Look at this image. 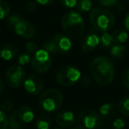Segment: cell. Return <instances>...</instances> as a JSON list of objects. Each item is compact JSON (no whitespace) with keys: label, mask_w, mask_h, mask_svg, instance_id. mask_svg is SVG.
<instances>
[{"label":"cell","mask_w":129,"mask_h":129,"mask_svg":"<svg viewBox=\"0 0 129 129\" xmlns=\"http://www.w3.org/2000/svg\"><path fill=\"white\" fill-rule=\"evenodd\" d=\"M91 74L95 81L102 86L111 84L114 78V64L110 57H97L92 61Z\"/></svg>","instance_id":"obj_1"},{"label":"cell","mask_w":129,"mask_h":129,"mask_svg":"<svg viewBox=\"0 0 129 129\" xmlns=\"http://www.w3.org/2000/svg\"><path fill=\"white\" fill-rule=\"evenodd\" d=\"M61 26L66 35L71 39H78L84 34V20L76 11H69L64 13L61 20Z\"/></svg>","instance_id":"obj_2"},{"label":"cell","mask_w":129,"mask_h":129,"mask_svg":"<svg viewBox=\"0 0 129 129\" xmlns=\"http://www.w3.org/2000/svg\"><path fill=\"white\" fill-rule=\"evenodd\" d=\"M90 22L96 30L108 32L114 26L115 18L113 13L108 9L96 7L93 9L89 15Z\"/></svg>","instance_id":"obj_3"},{"label":"cell","mask_w":129,"mask_h":129,"mask_svg":"<svg viewBox=\"0 0 129 129\" xmlns=\"http://www.w3.org/2000/svg\"><path fill=\"white\" fill-rule=\"evenodd\" d=\"M63 104V95L57 89L50 88L42 94L40 97V105L44 111L54 112L61 107Z\"/></svg>","instance_id":"obj_4"},{"label":"cell","mask_w":129,"mask_h":129,"mask_svg":"<svg viewBox=\"0 0 129 129\" xmlns=\"http://www.w3.org/2000/svg\"><path fill=\"white\" fill-rule=\"evenodd\" d=\"M81 79V72L74 66L67 64L58 69L56 75L57 83L64 87H71Z\"/></svg>","instance_id":"obj_5"},{"label":"cell","mask_w":129,"mask_h":129,"mask_svg":"<svg viewBox=\"0 0 129 129\" xmlns=\"http://www.w3.org/2000/svg\"><path fill=\"white\" fill-rule=\"evenodd\" d=\"M76 123L80 129H96L100 127L101 120L95 111L85 110L78 115Z\"/></svg>","instance_id":"obj_6"},{"label":"cell","mask_w":129,"mask_h":129,"mask_svg":"<svg viewBox=\"0 0 129 129\" xmlns=\"http://www.w3.org/2000/svg\"><path fill=\"white\" fill-rule=\"evenodd\" d=\"M51 57L46 50H38L31 59V66L33 69L38 73H46L51 67Z\"/></svg>","instance_id":"obj_7"},{"label":"cell","mask_w":129,"mask_h":129,"mask_svg":"<svg viewBox=\"0 0 129 129\" xmlns=\"http://www.w3.org/2000/svg\"><path fill=\"white\" fill-rule=\"evenodd\" d=\"M26 80V74L24 69L20 66H13L6 74V81L8 86L11 88H20Z\"/></svg>","instance_id":"obj_8"},{"label":"cell","mask_w":129,"mask_h":129,"mask_svg":"<svg viewBox=\"0 0 129 129\" xmlns=\"http://www.w3.org/2000/svg\"><path fill=\"white\" fill-rule=\"evenodd\" d=\"M13 28L19 36L25 39H32L36 35V29L35 26L31 22L22 18L15 24Z\"/></svg>","instance_id":"obj_9"},{"label":"cell","mask_w":129,"mask_h":129,"mask_svg":"<svg viewBox=\"0 0 129 129\" xmlns=\"http://www.w3.org/2000/svg\"><path fill=\"white\" fill-rule=\"evenodd\" d=\"M24 88L30 95H38L43 88V80L37 74H30L24 81Z\"/></svg>","instance_id":"obj_10"},{"label":"cell","mask_w":129,"mask_h":129,"mask_svg":"<svg viewBox=\"0 0 129 129\" xmlns=\"http://www.w3.org/2000/svg\"><path fill=\"white\" fill-rule=\"evenodd\" d=\"M100 43V37L95 32H89L82 38V41L81 43V48L84 52H92L95 50L97 46Z\"/></svg>","instance_id":"obj_11"},{"label":"cell","mask_w":129,"mask_h":129,"mask_svg":"<svg viewBox=\"0 0 129 129\" xmlns=\"http://www.w3.org/2000/svg\"><path fill=\"white\" fill-rule=\"evenodd\" d=\"M54 44H55L57 52L59 53H67L72 48V43L70 38L66 35L57 34L52 38Z\"/></svg>","instance_id":"obj_12"},{"label":"cell","mask_w":129,"mask_h":129,"mask_svg":"<svg viewBox=\"0 0 129 129\" xmlns=\"http://www.w3.org/2000/svg\"><path fill=\"white\" fill-rule=\"evenodd\" d=\"M75 121V116L71 111H63L56 117V123L61 127H70Z\"/></svg>","instance_id":"obj_13"},{"label":"cell","mask_w":129,"mask_h":129,"mask_svg":"<svg viewBox=\"0 0 129 129\" xmlns=\"http://www.w3.org/2000/svg\"><path fill=\"white\" fill-rule=\"evenodd\" d=\"M117 113V106L112 103H106L99 108V115L104 120L111 119Z\"/></svg>","instance_id":"obj_14"},{"label":"cell","mask_w":129,"mask_h":129,"mask_svg":"<svg viewBox=\"0 0 129 129\" xmlns=\"http://www.w3.org/2000/svg\"><path fill=\"white\" fill-rule=\"evenodd\" d=\"M18 48L11 43H6L0 47V57L4 60H11L18 54Z\"/></svg>","instance_id":"obj_15"},{"label":"cell","mask_w":129,"mask_h":129,"mask_svg":"<svg viewBox=\"0 0 129 129\" xmlns=\"http://www.w3.org/2000/svg\"><path fill=\"white\" fill-rule=\"evenodd\" d=\"M17 113L20 118V119L22 121L23 124L30 123L34 120V112L32 109L27 105H22L17 110Z\"/></svg>","instance_id":"obj_16"},{"label":"cell","mask_w":129,"mask_h":129,"mask_svg":"<svg viewBox=\"0 0 129 129\" xmlns=\"http://www.w3.org/2000/svg\"><path fill=\"white\" fill-rule=\"evenodd\" d=\"M36 129H49L50 125V118L47 114H40L35 121Z\"/></svg>","instance_id":"obj_17"},{"label":"cell","mask_w":129,"mask_h":129,"mask_svg":"<svg viewBox=\"0 0 129 129\" xmlns=\"http://www.w3.org/2000/svg\"><path fill=\"white\" fill-rule=\"evenodd\" d=\"M8 123H9V127L10 129H22L23 128V123L20 119L18 116L17 111H13L11 113L10 117L8 118Z\"/></svg>","instance_id":"obj_18"},{"label":"cell","mask_w":129,"mask_h":129,"mask_svg":"<svg viewBox=\"0 0 129 129\" xmlns=\"http://www.w3.org/2000/svg\"><path fill=\"white\" fill-rule=\"evenodd\" d=\"M112 35L114 38V43L124 44L128 40V33L125 29H118Z\"/></svg>","instance_id":"obj_19"},{"label":"cell","mask_w":129,"mask_h":129,"mask_svg":"<svg viewBox=\"0 0 129 129\" xmlns=\"http://www.w3.org/2000/svg\"><path fill=\"white\" fill-rule=\"evenodd\" d=\"M110 53L115 58H120L125 53V47L123 44L114 43L110 49Z\"/></svg>","instance_id":"obj_20"},{"label":"cell","mask_w":129,"mask_h":129,"mask_svg":"<svg viewBox=\"0 0 129 129\" xmlns=\"http://www.w3.org/2000/svg\"><path fill=\"white\" fill-rule=\"evenodd\" d=\"M100 43L104 48H111L114 44V38L113 35L109 32H104L100 37Z\"/></svg>","instance_id":"obj_21"},{"label":"cell","mask_w":129,"mask_h":129,"mask_svg":"<svg viewBox=\"0 0 129 129\" xmlns=\"http://www.w3.org/2000/svg\"><path fill=\"white\" fill-rule=\"evenodd\" d=\"M118 109L123 116H129V95H125L119 101Z\"/></svg>","instance_id":"obj_22"},{"label":"cell","mask_w":129,"mask_h":129,"mask_svg":"<svg viewBox=\"0 0 129 129\" xmlns=\"http://www.w3.org/2000/svg\"><path fill=\"white\" fill-rule=\"evenodd\" d=\"M76 6L80 13H87L91 10L92 1L91 0H78Z\"/></svg>","instance_id":"obj_23"},{"label":"cell","mask_w":129,"mask_h":129,"mask_svg":"<svg viewBox=\"0 0 129 129\" xmlns=\"http://www.w3.org/2000/svg\"><path fill=\"white\" fill-rule=\"evenodd\" d=\"M10 6L6 2L0 0V20L6 19L10 15Z\"/></svg>","instance_id":"obj_24"},{"label":"cell","mask_w":129,"mask_h":129,"mask_svg":"<svg viewBox=\"0 0 129 129\" xmlns=\"http://www.w3.org/2000/svg\"><path fill=\"white\" fill-rule=\"evenodd\" d=\"M43 49L44 50H46L47 52H49L50 54L57 53V50H56L55 44H54L52 39H50V40H47V41H45L44 43H43Z\"/></svg>","instance_id":"obj_25"},{"label":"cell","mask_w":129,"mask_h":129,"mask_svg":"<svg viewBox=\"0 0 129 129\" xmlns=\"http://www.w3.org/2000/svg\"><path fill=\"white\" fill-rule=\"evenodd\" d=\"M9 123H8V118L6 112L0 109V129H7Z\"/></svg>","instance_id":"obj_26"},{"label":"cell","mask_w":129,"mask_h":129,"mask_svg":"<svg viewBox=\"0 0 129 129\" xmlns=\"http://www.w3.org/2000/svg\"><path fill=\"white\" fill-rule=\"evenodd\" d=\"M21 19V17L18 14V13H13V14H10L9 16L6 18V21L7 24L10 25L11 27H14V25L19 21V20Z\"/></svg>","instance_id":"obj_27"},{"label":"cell","mask_w":129,"mask_h":129,"mask_svg":"<svg viewBox=\"0 0 129 129\" xmlns=\"http://www.w3.org/2000/svg\"><path fill=\"white\" fill-rule=\"evenodd\" d=\"M0 109L2 110L4 112H10V111H12L13 109V102L10 100L4 101V102H2L1 105H0Z\"/></svg>","instance_id":"obj_28"},{"label":"cell","mask_w":129,"mask_h":129,"mask_svg":"<svg viewBox=\"0 0 129 129\" xmlns=\"http://www.w3.org/2000/svg\"><path fill=\"white\" fill-rule=\"evenodd\" d=\"M30 61H31V57H30V56H29V54H27V53L21 54L18 58L19 66H20V67H23V66L27 64V63H29Z\"/></svg>","instance_id":"obj_29"},{"label":"cell","mask_w":129,"mask_h":129,"mask_svg":"<svg viewBox=\"0 0 129 129\" xmlns=\"http://www.w3.org/2000/svg\"><path fill=\"white\" fill-rule=\"evenodd\" d=\"M61 6L66 8H74L77 6V0H58Z\"/></svg>","instance_id":"obj_30"},{"label":"cell","mask_w":129,"mask_h":129,"mask_svg":"<svg viewBox=\"0 0 129 129\" xmlns=\"http://www.w3.org/2000/svg\"><path fill=\"white\" fill-rule=\"evenodd\" d=\"M121 80H122V83H123L124 86H125L127 89H129V68L123 72Z\"/></svg>","instance_id":"obj_31"},{"label":"cell","mask_w":129,"mask_h":129,"mask_svg":"<svg viewBox=\"0 0 129 129\" xmlns=\"http://www.w3.org/2000/svg\"><path fill=\"white\" fill-rule=\"evenodd\" d=\"M125 127V120L123 118H116L112 124L113 129H123Z\"/></svg>","instance_id":"obj_32"},{"label":"cell","mask_w":129,"mask_h":129,"mask_svg":"<svg viewBox=\"0 0 129 129\" xmlns=\"http://www.w3.org/2000/svg\"><path fill=\"white\" fill-rule=\"evenodd\" d=\"M25 48H26V50H27L28 53H34L35 54L38 50L37 45H36L35 43H32V42H29V43H26Z\"/></svg>","instance_id":"obj_33"},{"label":"cell","mask_w":129,"mask_h":129,"mask_svg":"<svg viewBox=\"0 0 129 129\" xmlns=\"http://www.w3.org/2000/svg\"><path fill=\"white\" fill-rule=\"evenodd\" d=\"M98 2L105 7H112L118 3V0H98Z\"/></svg>","instance_id":"obj_34"},{"label":"cell","mask_w":129,"mask_h":129,"mask_svg":"<svg viewBox=\"0 0 129 129\" xmlns=\"http://www.w3.org/2000/svg\"><path fill=\"white\" fill-rule=\"evenodd\" d=\"M36 7H37V3L35 2V1H30L27 4L26 9H27V12H34L36 9Z\"/></svg>","instance_id":"obj_35"},{"label":"cell","mask_w":129,"mask_h":129,"mask_svg":"<svg viewBox=\"0 0 129 129\" xmlns=\"http://www.w3.org/2000/svg\"><path fill=\"white\" fill-rule=\"evenodd\" d=\"M36 3L42 5V6H49V5L52 4L54 0H36Z\"/></svg>","instance_id":"obj_36"},{"label":"cell","mask_w":129,"mask_h":129,"mask_svg":"<svg viewBox=\"0 0 129 129\" xmlns=\"http://www.w3.org/2000/svg\"><path fill=\"white\" fill-rule=\"evenodd\" d=\"M124 25H125V27L126 29V31L129 32V13L126 14V16L125 17V20H124Z\"/></svg>","instance_id":"obj_37"},{"label":"cell","mask_w":129,"mask_h":129,"mask_svg":"<svg viewBox=\"0 0 129 129\" xmlns=\"http://www.w3.org/2000/svg\"><path fill=\"white\" fill-rule=\"evenodd\" d=\"M4 88H5L4 82L2 81V80L0 79V95L3 94V91H4Z\"/></svg>","instance_id":"obj_38"},{"label":"cell","mask_w":129,"mask_h":129,"mask_svg":"<svg viewBox=\"0 0 129 129\" xmlns=\"http://www.w3.org/2000/svg\"><path fill=\"white\" fill-rule=\"evenodd\" d=\"M71 129H80V128L77 126V127H73V128H71Z\"/></svg>","instance_id":"obj_39"},{"label":"cell","mask_w":129,"mask_h":129,"mask_svg":"<svg viewBox=\"0 0 129 129\" xmlns=\"http://www.w3.org/2000/svg\"><path fill=\"white\" fill-rule=\"evenodd\" d=\"M55 129H61V128H55Z\"/></svg>","instance_id":"obj_40"}]
</instances>
